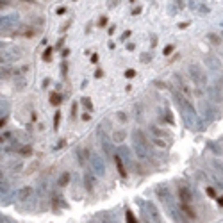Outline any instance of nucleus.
I'll use <instances>...</instances> for the list:
<instances>
[{
    "label": "nucleus",
    "instance_id": "obj_18",
    "mask_svg": "<svg viewBox=\"0 0 223 223\" xmlns=\"http://www.w3.org/2000/svg\"><path fill=\"white\" fill-rule=\"evenodd\" d=\"M205 193H207V196H211V198H216V195H218V193H216V189L212 187V186H209V187L205 189Z\"/></svg>",
    "mask_w": 223,
    "mask_h": 223
},
{
    "label": "nucleus",
    "instance_id": "obj_3",
    "mask_svg": "<svg viewBox=\"0 0 223 223\" xmlns=\"http://www.w3.org/2000/svg\"><path fill=\"white\" fill-rule=\"evenodd\" d=\"M91 164H93V168H95V173H98V175H104V173H105L104 161H102L98 155H93V157H91Z\"/></svg>",
    "mask_w": 223,
    "mask_h": 223
},
{
    "label": "nucleus",
    "instance_id": "obj_33",
    "mask_svg": "<svg viewBox=\"0 0 223 223\" xmlns=\"http://www.w3.org/2000/svg\"><path fill=\"white\" fill-rule=\"evenodd\" d=\"M129 2H136V0H129Z\"/></svg>",
    "mask_w": 223,
    "mask_h": 223
},
{
    "label": "nucleus",
    "instance_id": "obj_19",
    "mask_svg": "<svg viewBox=\"0 0 223 223\" xmlns=\"http://www.w3.org/2000/svg\"><path fill=\"white\" fill-rule=\"evenodd\" d=\"M172 52H173V45H166L164 50H163V54H164V56H169Z\"/></svg>",
    "mask_w": 223,
    "mask_h": 223
},
{
    "label": "nucleus",
    "instance_id": "obj_16",
    "mask_svg": "<svg viewBox=\"0 0 223 223\" xmlns=\"http://www.w3.org/2000/svg\"><path fill=\"white\" fill-rule=\"evenodd\" d=\"M82 105H84V107H86L89 113L93 111V104H91V100H89V98H82Z\"/></svg>",
    "mask_w": 223,
    "mask_h": 223
},
{
    "label": "nucleus",
    "instance_id": "obj_10",
    "mask_svg": "<svg viewBox=\"0 0 223 223\" xmlns=\"http://www.w3.org/2000/svg\"><path fill=\"white\" fill-rule=\"evenodd\" d=\"M70 178H71V175H70L68 172H64V173H62V175L59 177V182H57V184H59L61 187H64V186H68V182H70Z\"/></svg>",
    "mask_w": 223,
    "mask_h": 223
},
{
    "label": "nucleus",
    "instance_id": "obj_1",
    "mask_svg": "<svg viewBox=\"0 0 223 223\" xmlns=\"http://www.w3.org/2000/svg\"><path fill=\"white\" fill-rule=\"evenodd\" d=\"M178 196H180V202H182V204H193V200H195L193 191H191L189 186H180L178 187Z\"/></svg>",
    "mask_w": 223,
    "mask_h": 223
},
{
    "label": "nucleus",
    "instance_id": "obj_21",
    "mask_svg": "<svg viewBox=\"0 0 223 223\" xmlns=\"http://www.w3.org/2000/svg\"><path fill=\"white\" fill-rule=\"evenodd\" d=\"M134 75H136V70H132V68L125 71V77H127V79H130V77H134Z\"/></svg>",
    "mask_w": 223,
    "mask_h": 223
},
{
    "label": "nucleus",
    "instance_id": "obj_32",
    "mask_svg": "<svg viewBox=\"0 0 223 223\" xmlns=\"http://www.w3.org/2000/svg\"><path fill=\"white\" fill-rule=\"evenodd\" d=\"M0 143H4V139H2V137H0Z\"/></svg>",
    "mask_w": 223,
    "mask_h": 223
},
{
    "label": "nucleus",
    "instance_id": "obj_15",
    "mask_svg": "<svg viewBox=\"0 0 223 223\" xmlns=\"http://www.w3.org/2000/svg\"><path fill=\"white\" fill-rule=\"evenodd\" d=\"M125 220H127V223H137V220H136V216H134V212H130V211L125 212Z\"/></svg>",
    "mask_w": 223,
    "mask_h": 223
},
{
    "label": "nucleus",
    "instance_id": "obj_22",
    "mask_svg": "<svg viewBox=\"0 0 223 223\" xmlns=\"http://www.w3.org/2000/svg\"><path fill=\"white\" fill-rule=\"evenodd\" d=\"M82 120H84V121H89V120H91V114H89V111L82 114Z\"/></svg>",
    "mask_w": 223,
    "mask_h": 223
},
{
    "label": "nucleus",
    "instance_id": "obj_24",
    "mask_svg": "<svg viewBox=\"0 0 223 223\" xmlns=\"http://www.w3.org/2000/svg\"><path fill=\"white\" fill-rule=\"evenodd\" d=\"M129 36H130V30H127V32H123V34H121V39H127Z\"/></svg>",
    "mask_w": 223,
    "mask_h": 223
},
{
    "label": "nucleus",
    "instance_id": "obj_28",
    "mask_svg": "<svg viewBox=\"0 0 223 223\" xmlns=\"http://www.w3.org/2000/svg\"><path fill=\"white\" fill-rule=\"evenodd\" d=\"M98 23H100V25H105V23H107V18H102V20H100Z\"/></svg>",
    "mask_w": 223,
    "mask_h": 223
},
{
    "label": "nucleus",
    "instance_id": "obj_11",
    "mask_svg": "<svg viewBox=\"0 0 223 223\" xmlns=\"http://www.w3.org/2000/svg\"><path fill=\"white\" fill-rule=\"evenodd\" d=\"M146 209L150 211V216L154 218V221H155V223H159V220H161V218H159V212L155 211V207H154L152 204H146Z\"/></svg>",
    "mask_w": 223,
    "mask_h": 223
},
{
    "label": "nucleus",
    "instance_id": "obj_14",
    "mask_svg": "<svg viewBox=\"0 0 223 223\" xmlns=\"http://www.w3.org/2000/svg\"><path fill=\"white\" fill-rule=\"evenodd\" d=\"M61 102H62V100H61V95H59V93H52V95H50V104H52V105H59Z\"/></svg>",
    "mask_w": 223,
    "mask_h": 223
},
{
    "label": "nucleus",
    "instance_id": "obj_25",
    "mask_svg": "<svg viewBox=\"0 0 223 223\" xmlns=\"http://www.w3.org/2000/svg\"><path fill=\"white\" fill-rule=\"evenodd\" d=\"M141 61H145V62H148V61H150V56H148V54H145V56L141 57Z\"/></svg>",
    "mask_w": 223,
    "mask_h": 223
},
{
    "label": "nucleus",
    "instance_id": "obj_7",
    "mask_svg": "<svg viewBox=\"0 0 223 223\" xmlns=\"http://www.w3.org/2000/svg\"><path fill=\"white\" fill-rule=\"evenodd\" d=\"M113 159H114V164H116L118 173H120L121 177H127V168H125V164H123V161H121V155L116 154V155H113Z\"/></svg>",
    "mask_w": 223,
    "mask_h": 223
},
{
    "label": "nucleus",
    "instance_id": "obj_29",
    "mask_svg": "<svg viewBox=\"0 0 223 223\" xmlns=\"http://www.w3.org/2000/svg\"><path fill=\"white\" fill-rule=\"evenodd\" d=\"M91 61H93V62H97V61H98V56H97V54H93V57H91Z\"/></svg>",
    "mask_w": 223,
    "mask_h": 223
},
{
    "label": "nucleus",
    "instance_id": "obj_9",
    "mask_svg": "<svg viewBox=\"0 0 223 223\" xmlns=\"http://www.w3.org/2000/svg\"><path fill=\"white\" fill-rule=\"evenodd\" d=\"M18 154H20V155H23V157H29V155H32V146H29V145H23V146H20V148H18Z\"/></svg>",
    "mask_w": 223,
    "mask_h": 223
},
{
    "label": "nucleus",
    "instance_id": "obj_30",
    "mask_svg": "<svg viewBox=\"0 0 223 223\" xmlns=\"http://www.w3.org/2000/svg\"><path fill=\"white\" fill-rule=\"evenodd\" d=\"M5 121H7L5 118H2V120H0V127H4V125H5Z\"/></svg>",
    "mask_w": 223,
    "mask_h": 223
},
{
    "label": "nucleus",
    "instance_id": "obj_23",
    "mask_svg": "<svg viewBox=\"0 0 223 223\" xmlns=\"http://www.w3.org/2000/svg\"><path fill=\"white\" fill-rule=\"evenodd\" d=\"M104 75V73H102V70H97V71H95V77H97V79H100Z\"/></svg>",
    "mask_w": 223,
    "mask_h": 223
},
{
    "label": "nucleus",
    "instance_id": "obj_6",
    "mask_svg": "<svg viewBox=\"0 0 223 223\" xmlns=\"http://www.w3.org/2000/svg\"><path fill=\"white\" fill-rule=\"evenodd\" d=\"M125 137H127V132H125L123 129H114V130H113V136H111V139H113V143L120 145V143L125 141Z\"/></svg>",
    "mask_w": 223,
    "mask_h": 223
},
{
    "label": "nucleus",
    "instance_id": "obj_5",
    "mask_svg": "<svg viewBox=\"0 0 223 223\" xmlns=\"http://www.w3.org/2000/svg\"><path fill=\"white\" fill-rule=\"evenodd\" d=\"M191 77H193L195 79V82L196 84H202V86H205V75H204V73H202L196 66H191Z\"/></svg>",
    "mask_w": 223,
    "mask_h": 223
},
{
    "label": "nucleus",
    "instance_id": "obj_31",
    "mask_svg": "<svg viewBox=\"0 0 223 223\" xmlns=\"http://www.w3.org/2000/svg\"><path fill=\"white\" fill-rule=\"evenodd\" d=\"M2 178H4V173H2V172H0V180H2Z\"/></svg>",
    "mask_w": 223,
    "mask_h": 223
},
{
    "label": "nucleus",
    "instance_id": "obj_26",
    "mask_svg": "<svg viewBox=\"0 0 223 223\" xmlns=\"http://www.w3.org/2000/svg\"><path fill=\"white\" fill-rule=\"evenodd\" d=\"M66 13V9L64 7H61V9H57V14H64Z\"/></svg>",
    "mask_w": 223,
    "mask_h": 223
},
{
    "label": "nucleus",
    "instance_id": "obj_17",
    "mask_svg": "<svg viewBox=\"0 0 223 223\" xmlns=\"http://www.w3.org/2000/svg\"><path fill=\"white\" fill-rule=\"evenodd\" d=\"M59 123H61V113L57 111V113H56V116H54V129H56V130L59 129Z\"/></svg>",
    "mask_w": 223,
    "mask_h": 223
},
{
    "label": "nucleus",
    "instance_id": "obj_4",
    "mask_svg": "<svg viewBox=\"0 0 223 223\" xmlns=\"http://www.w3.org/2000/svg\"><path fill=\"white\" fill-rule=\"evenodd\" d=\"M30 195H32V187H30V186H23V187H20V189H18L16 198H18L20 202H25V200H29V198H30Z\"/></svg>",
    "mask_w": 223,
    "mask_h": 223
},
{
    "label": "nucleus",
    "instance_id": "obj_27",
    "mask_svg": "<svg viewBox=\"0 0 223 223\" xmlns=\"http://www.w3.org/2000/svg\"><path fill=\"white\" fill-rule=\"evenodd\" d=\"M218 205H220V207H223V196H220V198H218Z\"/></svg>",
    "mask_w": 223,
    "mask_h": 223
},
{
    "label": "nucleus",
    "instance_id": "obj_12",
    "mask_svg": "<svg viewBox=\"0 0 223 223\" xmlns=\"http://www.w3.org/2000/svg\"><path fill=\"white\" fill-rule=\"evenodd\" d=\"M38 168H39V161L36 159V161H32V163H30V164L27 166V173H29V175L36 173V172H38Z\"/></svg>",
    "mask_w": 223,
    "mask_h": 223
},
{
    "label": "nucleus",
    "instance_id": "obj_8",
    "mask_svg": "<svg viewBox=\"0 0 223 223\" xmlns=\"http://www.w3.org/2000/svg\"><path fill=\"white\" fill-rule=\"evenodd\" d=\"M182 212H184V216H187V218H191V220H195V218L198 216V212H196V209L193 207V204H182Z\"/></svg>",
    "mask_w": 223,
    "mask_h": 223
},
{
    "label": "nucleus",
    "instance_id": "obj_20",
    "mask_svg": "<svg viewBox=\"0 0 223 223\" xmlns=\"http://www.w3.org/2000/svg\"><path fill=\"white\" fill-rule=\"evenodd\" d=\"M50 56H52V48L48 47V48L45 50V54H43V59H45V61H50V59H52Z\"/></svg>",
    "mask_w": 223,
    "mask_h": 223
},
{
    "label": "nucleus",
    "instance_id": "obj_13",
    "mask_svg": "<svg viewBox=\"0 0 223 223\" xmlns=\"http://www.w3.org/2000/svg\"><path fill=\"white\" fill-rule=\"evenodd\" d=\"M154 145L159 146V148H168V141L164 139V137H155V139H154Z\"/></svg>",
    "mask_w": 223,
    "mask_h": 223
},
{
    "label": "nucleus",
    "instance_id": "obj_2",
    "mask_svg": "<svg viewBox=\"0 0 223 223\" xmlns=\"http://www.w3.org/2000/svg\"><path fill=\"white\" fill-rule=\"evenodd\" d=\"M95 186H97V177H95L93 172L89 169V172L84 173V187H86L88 193H93V191H95Z\"/></svg>",
    "mask_w": 223,
    "mask_h": 223
}]
</instances>
